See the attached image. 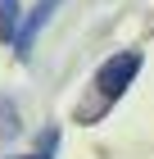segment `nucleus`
<instances>
[{"label": "nucleus", "instance_id": "nucleus-4", "mask_svg": "<svg viewBox=\"0 0 154 159\" xmlns=\"http://www.w3.org/2000/svg\"><path fill=\"white\" fill-rule=\"evenodd\" d=\"M18 132H23V114L9 96H0V141H14Z\"/></svg>", "mask_w": 154, "mask_h": 159}, {"label": "nucleus", "instance_id": "nucleus-2", "mask_svg": "<svg viewBox=\"0 0 154 159\" xmlns=\"http://www.w3.org/2000/svg\"><path fill=\"white\" fill-rule=\"evenodd\" d=\"M64 0H36L32 9H23V27H18V37H14V55L18 59H27L32 55V46H36V37L46 32V23L55 18V9H59Z\"/></svg>", "mask_w": 154, "mask_h": 159}, {"label": "nucleus", "instance_id": "nucleus-3", "mask_svg": "<svg viewBox=\"0 0 154 159\" xmlns=\"http://www.w3.org/2000/svg\"><path fill=\"white\" fill-rule=\"evenodd\" d=\"M18 27H23V0H0V41L14 46Z\"/></svg>", "mask_w": 154, "mask_h": 159}, {"label": "nucleus", "instance_id": "nucleus-1", "mask_svg": "<svg viewBox=\"0 0 154 159\" xmlns=\"http://www.w3.org/2000/svg\"><path fill=\"white\" fill-rule=\"evenodd\" d=\"M141 64H145L141 50H118V55H109V59L95 68V96H100V109H109V105L136 82Z\"/></svg>", "mask_w": 154, "mask_h": 159}, {"label": "nucleus", "instance_id": "nucleus-5", "mask_svg": "<svg viewBox=\"0 0 154 159\" xmlns=\"http://www.w3.org/2000/svg\"><path fill=\"white\" fill-rule=\"evenodd\" d=\"M14 159H55V150H32V155H14Z\"/></svg>", "mask_w": 154, "mask_h": 159}]
</instances>
